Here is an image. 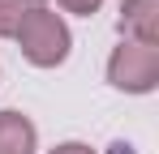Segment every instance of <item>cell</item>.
<instances>
[{
  "instance_id": "cell-1",
  "label": "cell",
  "mask_w": 159,
  "mask_h": 154,
  "mask_svg": "<svg viewBox=\"0 0 159 154\" xmlns=\"http://www.w3.org/2000/svg\"><path fill=\"white\" fill-rule=\"evenodd\" d=\"M13 39H17L22 56H26L34 69H56V64H65V60H69V47H73V34H69L65 17L52 13V9L30 13Z\"/></svg>"
},
{
  "instance_id": "cell-5",
  "label": "cell",
  "mask_w": 159,
  "mask_h": 154,
  "mask_svg": "<svg viewBox=\"0 0 159 154\" xmlns=\"http://www.w3.org/2000/svg\"><path fill=\"white\" fill-rule=\"evenodd\" d=\"M48 9V0H0V39H13L30 13Z\"/></svg>"
},
{
  "instance_id": "cell-2",
  "label": "cell",
  "mask_w": 159,
  "mask_h": 154,
  "mask_svg": "<svg viewBox=\"0 0 159 154\" xmlns=\"http://www.w3.org/2000/svg\"><path fill=\"white\" fill-rule=\"evenodd\" d=\"M107 81L125 94H151L159 86V47L120 39V47L107 56Z\"/></svg>"
},
{
  "instance_id": "cell-7",
  "label": "cell",
  "mask_w": 159,
  "mask_h": 154,
  "mask_svg": "<svg viewBox=\"0 0 159 154\" xmlns=\"http://www.w3.org/2000/svg\"><path fill=\"white\" fill-rule=\"evenodd\" d=\"M48 154H95L86 141H60V146H52Z\"/></svg>"
},
{
  "instance_id": "cell-4",
  "label": "cell",
  "mask_w": 159,
  "mask_h": 154,
  "mask_svg": "<svg viewBox=\"0 0 159 154\" xmlns=\"http://www.w3.org/2000/svg\"><path fill=\"white\" fill-rule=\"evenodd\" d=\"M39 150V128L30 116L4 107L0 111V154H34Z\"/></svg>"
},
{
  "instance_id": "cell-3",
  "label": "cell",
  "mask_w": 159,
  "mask_h": 154,
  "mask_svg": "<svg viewBox=\"0 0 159 154\" xmlns=\"http://www.w3.org/2000/svg\"><path fill=\"white\" fill-rule=\"evenodd\" d=\"M116 26H120V34L129 43L159 47V0H125Z\"/></svg>"
},
{
  "instance_id": "cell-6",
  "label": "cell",
  "mask_w": 159,
  "mask_h": 154,
  "mask_svg": "<svg viewBox=\"0 0 159 154\" xmlns=\"http://www.w3.org/2000/svg\"><path fill=\"white\" fill-rule=\"evenodd\" d=\"M56 4H60L65 13H78V17H95L103 0H56Z\"/></svg>"
}]
</instances>
